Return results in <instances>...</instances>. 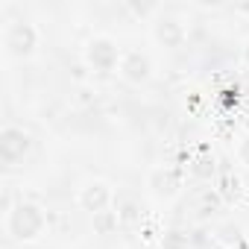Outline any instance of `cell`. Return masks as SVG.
<instances>
[{"instance_id": "obj_1", "label": "cell", "mask_w": 249, "mask_h": 249, "mask_svg": "<svg viewBox=\"0 0 249 249\" xmlns=\"http://www.w3.org/2000/svg\"><path fill=\"white\" fill-rule=\"evenodd\" d=\"M3 226L15 243H36L47 231V211L36 199H18L3 217Z\"/></svg>"}, {"instance_id": "obj_8", "label": "cell", "mask_w": 249, "mask_h": 249, "mask_svg": "<svg viewBox=\"0 0 249 249\" xmlns=\"http://www.w3.org/2000/svg\"><path fill=\"white\" fill-rule=\"evenodd\" d=\"M153 71H156L153 68V59L147 53H141V50H126V53H123V59H120V68H117L120 79L126 82V85H135V88L147 85L153 79Z\"/></svg>"}, {"instance_id": "obj_5", "label": "cell", "mask_w": 249, "mask_h": 249, "mask_svg": "<svg viewBox=\"0 0 249 249\" xmlns=\"http://www.w3.org/2000/svg\"><path fill=\"white\" fill-rule=\"evenodd\" d=\"M30 153H33V135L24 126L6 123L0 129V161L6 167H18L30 159Z\"/></svg>"}, {"instance_id": "obj_2", "label": "cell", "mask_w": 249, "mask_h": 249, "mask_svg": "<svg viewBox=\"0 0 249 249\" xmlns=\"http://www.w3.org/2000/svg\"><path fill=\"white\" fill-rule=\"evenodd\" d=\"M0 41H3V53H6L9 59L27 62V59H33V56L38 53V47H41V33H38V27L30 24V21H9Z\"/></svg>"}, {"instance_id": "obj_7", "label": "cell", "mask_w": 249, "mask_h": 249, "mask_svg": "<svg viewBox=\"0 0 249 249\" xmlns=\"http://www.w3.org/2000/svg\"><path fill=\"white\" fill-rule=\"evenodd\" d=\"M150 36H153V41H156L159 47H164V50H179V47H185V41H188L185 24H182L179 18H173V15H156V18H153V27H150Z\"/></svg>"}, {"instance_id": "obj_3", "label": "cell", "mask_w": 249, "mask_h": 249, "mask_svg": "<svg viewBox=\"0 0 249 249\" xmlns=\"http://www.w3.org/2000/svg\"><path fill=\"white\" fill-rule=\"evenodd\" d=\"M123 50L111 36H91L82 47V62L94 73H114L120 68Z\"/></svg>"}, {"instance_id": "obj_15", "label": "cell", "mask_w": 249, "mask_h": 249, "mask_svg": "<svg viewBox=\"0 0 249 249\" xmlns=\"http://www.w3.org/2000/svg\"><path fill=\"white\" fill-rule=\"evenodd\" d=\"M234 156H237V161H240V164L249 170V135H243V138H240V144H237Z\"/></svg>"}, {"instance_id": "obj_10", "label": "cell", "mask_w": 249, "mask_h": 249, "mask_svg": "<svg viewBox=\"0 0 249 249\" xmlns=\"http://www.w3.org/2000/svg\"><path fill=\"white\" fill-rule=\"evenodd\" d=\"M214 156L211 153H202V156H196L194 159V164H191V173L196 176V179H211L214 176Z\"/></svg>"}, {"instance_id": "obj_4", "label": "cell", "mask_w": 249, "mask_h": 249, "mask_svg": "<svg viewBox=\"0 0 249 249\" xmlns=\"http://www.w3.org/2000/svg\"><path fill=\"white\" fill-rule=\"evenodd\" d=\"M185 188V173L176 164H156L147 173V194L156 202H173Z\"/></svg>"}, {"instance_id": "obj_11", "label": "cell", "mask_w": 249, "mask_h": 249, "mask_svg": "<svg viewBox=\"0 0 249 249\" xmlns=\"http://www.w3.org/2000/svg\"><path fill=\"white\" fill-rule=\"evenodd\" d=\"M191 246V240H188V234L185 231H167L164 237H161V249H188Z\"/></svg>"}, {"instance_id": "obj_16", "label": "cell", "mask_w": 249, "mask_h": 249, "mask_svg": "<svg viewBox=\"0 0 249 249\" xmlns=\"http://www.w3.org/2000/svg\"><path fill=\"white\" fill-rule=\"evenodd\" d=\"M243 56H246V65H249V44H246V53H243Z\"/></svg>"}, {"instance_id": "obj_12", "label": "cell", "mask_w": 249, "mask_h": 249, "mask_svg": "<svg viewBox=\"0 0 249 249\" xmlns=\"http://www.w3.org/2000/svg\"><path fill=\"white\" fill-rule=\"evenodd\" d=\"M94 223L100 226V234H108L111 229H117V214L114 211H106V214H97Z\"/></svg>"}, {"instance_id": "obj_14", "label": "cell", "mask_w": 249, "mask_h": 249, "mask_svg": "<svg viewBox=\"0 0 249 249\" xmlns=\"http://www.w3.org/2000/svg\"><path fill=\"white\" fill-rule=\"evenodd\" d=\"M217 205H220V196H217L214 191H205V194H202V211H199V214H202V217H208V214H211V208H217Z\"/></svg>"}, {"instance_id": "obj_9", "label": "cell", "mask_w": 249, "mask_h": 249, "mask_svg": "<svg viewBox=\"0 0 249 249\" xmlns=\"http://www.w3.org/2000/svg\"><path fill=\"white\" fill-rule=\"evenodd\" d=\"M117 226H138L141 223V205L135 202V199H120L117 202Z\"/></svg>"}, {"instance_id": "obj_6", "label": "cell", "mask_w": 249, "mask_h": 249, "mask_svg": "<svg viewBox=\"0 0 249 249\" xmlns=\"http://www.w3.org/2000/svg\"><path fill=\"white\" fill-rule=\"evenodd\" d=\"M76 205H79L85 214H91V217L106 214V211L114 205V191H111V185H108L106 179H91V182H85V185L79 188Z\"/></svg>"}, {"instance_id": "obj_13", "label": "cell", "mask_w": 249, "mask_h": 249, "mask_svg": "<svg viewBox=\"0 0 249 249\" xmlns=\"http://www.w3.org/2000/svg\"><path fill=\"white\" fill-rule=\"evenodd\" d=\"M126 9H129L132 15H138V18H147V15H156L159 6H153V3H132V0H129Z\"/></svg>"}]
</instances>
